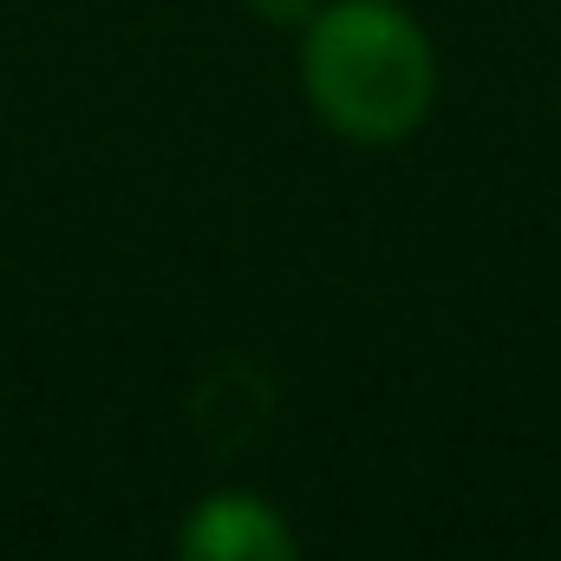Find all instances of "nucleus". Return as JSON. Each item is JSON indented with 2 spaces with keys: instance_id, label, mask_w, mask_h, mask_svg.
<instances>
[{
  "instance_id": "obj_1",
  "label": "nucleus",
  "mask_w": 561,
  "mask_h": 561,
  "mask_svg": "<svg viewBox=\"0 0 561 561\" xmlns=\"http://www.w3.org/2000/svg\"><path fill=\"white\" fill-rule=\"evenodd\" d=\"M300 85L340 138L399 144L431 112L437 53L399 0H333L307 13Z\"/></svg>"
},
{
  "instance_id": "obj_2",
  "label": "nucleus",
  "mask_w": 561,
  "mask_h": 561,
  "mask_svg": "<svg viewBox=\"0 0 561 561\" xmlns=\"http://www.w3.org/2000/svg\"><path fill=\"white\" fill-rule=\"evenodd\" d=\"M176 561H300V549H294V529L275 503H262L249 490H222L183 516Z\"/></svg>"
},
{
  "instance_id": "obj_3",
  "label": "nucleus",
  "mask_w": 561,
  "mask_h": 561,
  "mask_svg": "<svg viewBox=\"0 0 561 561\" xmlns=\"http://www.w3.org/2000/svg\"><path fill=\"white\" fill-rule=\"evenodd\" d=\"M249 13H262V20H275V26H294V20H307L313 13V0H242Z\"/></svg>"
}]
</instances>
